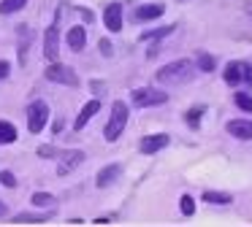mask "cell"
Segmentation results:
<instances>
[{
    "label": "cell",
    "mask_w": 252,
    "mask_h": 227,
    "mask_svg": "<svg viewBox=\"0 0 252 227\" xmlns=\"http://www.w3.org/2000/svg\"><path fill=\"white\" fill-rule=\"evenodd\" d=\"M192 70H195L192 59H174V62L163 65V68L158 70V81H160L163 86L187 84V81L192 79Z\"/></svg>",
    "instance_id": "6da1fadb"
},
{
    "label": "cell",
    "mask_w": 252,
    "mask_h": 227,
    "mask_svg": "<svg viewBox=\"0 0 252 227\" xmlns=\"http://www.w3.org/2000/svg\"><path fill=\"white\" fill-rule=\"evenodd\" d=\"M127 116H130V114H127V103L125 100H114V103H111L109 122H106V127H103V138L109 141V143H114V141L125 133Z\"/></svg>",
    "instance_id": "7a4b0ae2"
},
{
    "label": "cell",
    "mask_w": 252,
    "mask_h": 227,
    "mask_svg": "<svg viewBox=\"0 0 252 227\" xmlns=\"http://www.w3.org/2000/svg\"><path fill=\"white\" fill-rule=\"evenodd\" d=\"M222 79L230 86L239 84H252V62H241V59H230L222 70Z\"/></svg>",
    "instance_id": "3957f363"
},
{
    "label": "cell",
    "mask_w": 252,
    "mask_h": 227,
    "mask_svg": "<svg viewBox=\"0 0 252 227\" xmlns=\"http://www.w3.org/2000/svg\"><path fill=\"white\" fill-rule=\"evenodd\" d=\"M165 103H168V92L163 89H152V86L133 89V106L138 108H155V106H165Z\"/></svg>",
    "instance_id": "277c9868"
},
{
    "label": "cell",
    "mask_w": 252,
    "mask_h": 227,
    "mask_svg": "<svg viewBox=\"0 0 252 227\" xmlns=\"http://www.w3.org/2000/svg\"><path fill=\"white\" fill-rule=\"evenodd\" d=\"M44 76L52 81V84H63V86H79V76L71 65H63V62H52L49 68L44 70Z\"/></svg>",
    "instance_id": "5b68a950"
},
{
    "label": "cell",
    "mask_w": 252,
    "mask_h": 227,
    "mask_svg": "<svg viewBox=\"0 0 252 227\" xmlns=\"http://www.w3.org/2000/svg\"><path fill=\"white\" fill-rule=\"evenodd\" d=\"M49 124V103L46 100H33L28 106V130L38 135Z\"/></svg>",
    "instance_id": "8992f818"
},
{
    "label": "cell",
    "mask_w": 252,
    "mask_h": 227,
    "mask_svg": "<svg viewBox=\"0 0 252 227\" xmlns=\"http://www.w3.org/2000/svg\"><path fill=\"white\" fill-rule=\"evenodd\" d=\"M84 160H87V154H84L82 149L63 151V154H60V162H57V176H68V173H73Z\"/></svg>",
    "instance_id": "52a82bcc"
},
{
    "label": "cell",
    "mask_w": 252,
    "mask_h": 227,
    "mask_svg": "<svg viewBox=\"0 0 252 227\" xmlns=\"http://www.w3.org/2000/svg\"><path fill=\"white\" fill-rule=\"evenodd\" d=\"M44 57L55 62L60 57V32H57V22H52L44 32Z\"/></svg>",
    "instance_id": "ba28073f"
},
{
    "label": "cell",
    "mask_w": 252,
    "mask_h": 227,
    "mask_svg": "<svg viewBox=\"0 0 252 227\" xmlns=\"http://www.w3.org/2000/svg\"><path fill=\"white\" fill-rule=\"evenodd\" d=\"M168 143H171V135L155 133V135H147V138L138 143V149H141V154H158V151H163Z\"/></svg>",
    "instance_id": "9c48e42d"
},
{
    "label": "cell",
    "mask_w": 252,
    "mask_h": 227,
    "mask_svg": "<svg viewBox=\"0 0 252 227\" xmlns=\"http://www.w3.org/2000/svg\"><path fill=\"white\" fill-rule=\"evenodd\" d=\"M103 25L109 27V32L122 30V3H109L103 8Z\"/></svg>",
    "instance_id": "30bf717a"
},
{
    "label": "cell",
    "mask_w": 252,
    "mask_h": 227,
    "mask_svg": "<svg viewBox=\"0 0 252 227\" xmlns=\"http://www.w3.org/2000/svg\"><path fill=\"white\" fill-rule=\"evenodd\" d=\"M225 130H228V135H233L239 141H252V122L250 119H230L225 124Z\"/></svg>",
    "instance_id": "8fae6325"
},
{
    "label": "cell",
    "mask_w": 252,
    "mask_h": 227,
    "mask_svg": "<svg viewBox=\"0 0 252 227\" xmlns=\"http://www.w3.org/2000/svg\"><path fill=\"white\" fill-rule=\"evenodd\" d=\"M122 176V165H106V168H100L98 170V176H95V184H98L100 189H106V187H111V184L117 181V178Z\"/></svg>",
    "instance_id": "7c38bea8"
},
{
    "label": "cell",
    "mask_w": 252,
    "mask_h": 227,
    "mask_svg": "<svg viewBox=\"0 0 252 227\" xmlns=\"http://www.w3.org/2000/svg\"><path fill=\"white\" fill-rule=\"evenodd\" d=\"M100 111V100H90L87 106L82 108V111H79V116H76V122H73V130H76V133H82L84 127H87L90 124V119L95 116V114Z\"/></svg>",
    "instance_id": "4fadbf2b"
},
{
    "label": "cell",
    "mask_w": 252,
    "mask_h": 227,
    "mask_svg": "<svg viewBox=\"0 0 252 227\" xmlns=\"http://www.w3.org/2000/svg\"><path fill=\"white\" fill-rule=\"evenodd\" d=\"M165 14L163 3H149V5H138L136 8V22H149V19H160Z\"/></svg>",
    "instance_id": "5bb4252c"
},
{
    "label": "cell",
    "mask_w": 252,
    "mask_h": 227,
    "mask_svg": "<svg viewBox=\"0 0 252 227\" xmlns=\"http://www.w3.org/2000/svg\"><path fill=\"white\" fill-rule=\"evenodd\" d=\"M65 43L71 52H82L84 43H87V30L84 27H71V30L65 32Z\"/></svg>",
    "instance_id": "9a60e30c"
},
{
    "label": "cell",
    "mask_w": 252,
    "mask_h": 227,
    "mask_svg": "<svg viewBox=\"0 0 252 227\" xmlns=\"http://www.w3.org/2000/svg\"><path fill=\"white\" fill-rule=\"evenodd\" d=\"M203 200L206 203H212V205H230L233 203V195H228V192H203Z\"/></svg>",
    "instance_id": "2e32d148"
},
{
    "label": "cell",
    "mask_w": 252,
    "mask_h": 227,
    "mask_svg": "<svg viewBox=\"0 0 252 227\" xmlns=\"http://www.w3.org/2000/svg\"><path fill=\"white\" fill-rule=\"evenodd\" d=\"M17 127H14L11 122H0V146H6V143H14L17 141Z\"/></svg>",
    "instance_id": "e0dca14e"
},
{
    "label": "cell",
    "mask_w": 252,
    "mask_h": 227,
    "mask_svg": "<svg viewBox=\"0 0 252 227\" xmlns=\"http://www.w3.org/2000/svg\"><path fill=\"white\" fill-rule=\"evenodd\" d=\"M55 195L52 192H33V198H30V203L35 205V208H52L55 205Z\"/></svg>",
    "instance_id": "ac0fdd59"
},
{
    "label": "cell",
    "mask_w": 252,
    "mask_h": 227,
    "mask_svg": "<svg viewBox=\"0 0 252 227\" xmlns=\"http://www.w3.org/2000/svg\"><path fill=\"white\" fill-rule=\"evenodd\" d=\"M195 70H201V73H212L214 70V57L206 52H198L195 54Z\"/></svg>",
    "instance_id": "d6986e66"
},
{
    "label": "cell",
    "mask_w": 252,
    "mask_h": 227,
    "mask_svg": "<svg viewBox=\"0 0 252 227\" xmlns=\"http://www.w3.org/2000/svg\"><path fill=\"white\" fill-rule=\"evenodd\" d=\"M25 5H28V0H0V14H17V11H22Z\"/></svg>",
    "instance_id": "ffe728a7"
},
{
    "label": "cell",
    "mask_w": 252,
    "mask_h": 227,
    "mask_svg": "<svg viewBox=\"0 0 252 227\" xmlns=\"http://www.w3.org/2000/svg\"><path fill=\"white\" fill-rule=\"evenodd\" d=\"M171 32H174V25H171V27H158V30H144L141 32V41H160V38L171 35Z\"/></svg>",
    "instance_id": "44dd1931"
},
{
    "label": "cell",
    "mask_w": 252,
    "mask_h": 227,
    "mask_svg": "<svg viewBox=\"0 0 252 227\" xmlns=\"http://www.w3.org/2000/svg\"><path fill=\"white\" fill-rule=\"evenodd\" d=\"M49 216L52 214H19L14 222H17V225H41V222H46Z\"/></svg>",
    "instance_id": "7402d4cb"
},
{
    "label": "cell",
    "mask_w": 252,
    "mask_h": 227,
    "mask_svg": "<svg viewBox=\"0 0 252 227\" xmlns=\"http://www.w3.org/2000/svg\"><path fill=\"white\" fill-rule=\"evenodd\" d=\"M233 100H236V106H239L241 111L252 114V92H250V89H247V92H236Z\"/></svg>",
    "instance_id": "603a6c76"
},
{
    "label": "cell",
    "mask_w": 252,
    "mask_h": 227,
    "mask_svg": "<svg viewBox=\"0 0 252 227\" xmlns=\"http://www.w3.org/2000/svg\"><path fill=\"white\" fill-rule=\"evenodd\" d=\"M179 211H182V216H192L195 214V200H192L190 195H182L179 198Z\"/></svg>",
    "instance_id": "cb8c5ba5"
},
{
    "label": "cell",
    "mask_w": 252,
    "mask_h": 227,
    "mask_svg": "<svg viewBox=\"0 0 252 227\" xmlns=\"http://www.w3.org/2000/svg\"><path fill=\"white\" fill-rule=\"evenodd\" d=\"M201 114H203V108L201 106H198V108H190V111H187V124H190V127L192 130H198V127H201Z\"/></svg>",
    "instance_id": "d4e9b609"
},
{
    "label": "cell",
    "mask_w": 252,
    "mask_h": 227,
    "mask_svg": "<svg viewBox=\"0 0 252 227\" xmlns=\"http://www.w3.org/2000/svg\"><path fill=\"white\" fill-rule=\"evenodd\" d=\"M19 35H22V43H19V57L25 59V52H28V43H30V30H28V25H19Z\"/></svg>",
    "instance_id": "484cf974"
},
{
    "label": "cell",
    "mask_w": 252,
    "mask_h": 227,
    "mask_svg": "<svg viewBox=\"0 0 252 227\" xmlns=\"http://www.w3.org/2000/svg\"><path fill=\"white\" fill-rule=\"evenodd\" d=\"M0 184L8 187V189H14V187H17V176H14L11 170H0Z\"/></svg>",
    "instance_id": "4316f807"
},
{
    "label": "cell",
    "mask_w": 252,
    "mask_h": 227,
    "mask_svg": "<svg viewBox=\"0 0 252 227\" xmlns=\"http://www.w3.org/2000/svg\"><path fill=\"white\" fill-rule=\"evenodd\" d=\"M100 54H103V57H111V54H114V46H111V43L106 41V38L100 41Z\"/></svg>",
    "instance_id": "83f0119b"
},
{
    "label": "cell",
    "mask_w": 252,
    "mask_h": 227,
    "mask_svg": "<svg viewBox=\"0 0 252 227\" xmlns=\"http://www.w3.org/2000/svg\"><path fill=\"white\" fill-rule=\"evenodd\" d=\"M8 73H11V65H8L6 59H0V81L8 79Z\"/></svg>",
    "instance_id": "f1b7e54d"
},
{
    "label": "cell",
    "mask_w": 252,
    "mask_h": 227,
    "mask_svg": "<svg viewBox=\"0 0 252 227\" xmlns=\"http://www.w3.org/2000/svg\"><path fill=\"white\" fill-rule=\"evenodd\" d=\"M55 154H57L55 146H41L38 149V157H55Z\"/></svg>",
    "instance_id": "f546056e"
},
{
    "label": "cell",
    "mask_w": 252,
    "mask_h": 227,
    "mask_svg": "<svg viewBox=\"0 0 252 227\" xmlns=\"http://www.w3.org/2000/svg\"><path fill=\"white\" fill-rule=\"evenodd\" d=\"M8 214V208H6V203H0V216H6Z\"/></svg>",
    "instance_id": "4dcf8cb0"
},
{
    "label": "cell",
    "mask_w": 252,
    "mask_h": 227,
    "mask_svg": "<svg viewBox=\"0 0 252 227\" xmlns=\"http://www.w3.org/2000/svg\"><path fill=\"white\" fill-rule=\"evenodd\" d=\"M179 3H185V0H179Z\"/></svg>",
    "instance_id": "1f68e13d"
}]
</instances>
